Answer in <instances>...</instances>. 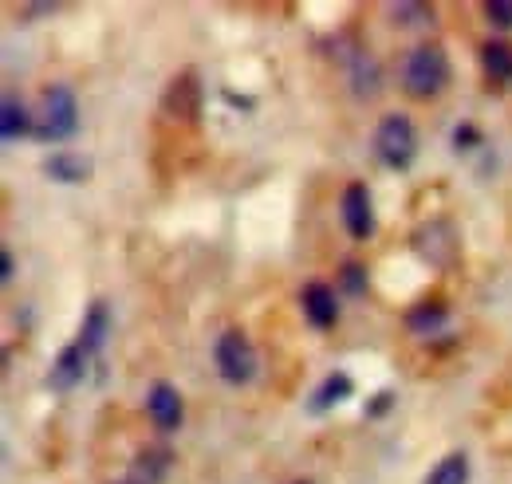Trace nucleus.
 <instances>
[{
    "mask_svg": "<svg viewBox=\"0 0 512 484\" xmlns=\"http://www.w3.org/2000/svg\"><path fill=\"white\" fill-rule=\"evenodd\" d=\"M398 79H402V91H406L410 99H418V103L438 99L449 83L446 48H442V44H418V48H410L406 60H402Z\"/></svg>",
    "mask_w": 512,
    "mask_h": 484,
    "instance_id": "f257e3e1",
    "label": "nucleus"
},
{
    "mask_svg": "<svg viewBox=\"0 0 512 484\" xmlns=\"http://www.w3.org/2000/svg\"><path fill=\"white\" fill-rule=\"evenodd\" d=\"M375 154L386 170H410L414 158H418V130L410 115L394 111V115H383L379 126H375Z\"/></svg>",
    "mask_w": 512,
    "mask_h": 484,
    "instance_id": "f03ea898",
    "label": "nucleus"
},
{
    "mask_svg": "<svg viewBox=\"0 0 512 484\" xmlns=\"http://www.w3.org/2000/svg\"><path fill=\"white\" fill-rule=\"evenodd\" d=\"M213 366L229 386H249L256 378V347L241 327L221 331V339L213 343Z\"/></svg>",
    "mask_w": 512,
    "mask_h": 484,
    "instance_id": "7ed1b4c3",
    "label": "nucleus"
},
{
    "mask_svg": "<svg viewBox=\"0 0 512 484\" xmlns=\"http://www.w3.org/2000/svg\"><path fill=\"white\" fill-rule=\"evenodd\" d=\"M79 130V103H75V91L67 83L48 87L44 95V115L36 119V138L44 142H64Z\"/></svg>",
    "mask_w": 512,
    "mask_h": 484,
    "instance_id": "20e7f679",
    "label": "nucleus"
},
{
    "mask_svg": "<svg viewBox=\"0 0 512 484\" xmlns=\"http://www.w3.org/2000/svg\"><path fill=\"white\" fill-rule=\"evenodd\" d=\"M339 217L351 241H371L375 237V201L367 182H347L339 193Z\"/></svg>",
    "mask_w": 512,
    "mask_h": 484,
    "instance_id": "39448f33",
    "label": "nucleus"
},
{
    "mask_svg": "<svg viewBox=\"0 0 512 484\" xmlns=\"http://www.w3.org/2000/svg\"><path fill=\"white\" fill-rule=\"evenodd\" d=\"M410 244H414V252H418L430 268H453V260H457V233H453V225L442 221V217L418 225Z\"/></svg>",
    "mask_w": 512,
    "mask_h": 484,
    "instance_id": "423d86ee",
    "label": "nucleus"
},
{
    "mask_svg": "<svg viewBox=\"0 0 512 484\" xmlns=\"http://www.w3.org/2000/svg\"><path fill=\"white\" fill-rule=\"evenodd\" d=\"M146 414H150V422H154L158 433H178L182 422H186V402H182L178 386L154 382L150 394H146Z\"/></svg>",
    "mask_w": 512,
    "mask_h": 484,
    "instance_id": "0eeeda50",
    "label": "nucleus"
},
{
    "mask_svg": "<svg viewBox=\"0 0 512 484\" xmlns=\"http://www.w3.org/2000/svg\"><path fill=\"white\" fill-rule=\"evenodd\" d=\"M300 307H304V319L312 323V327H335L339 323V296H335V288L331 284H323V280H312V284H304V292H300Z\"/></svg>",
    "mask_w": 512,
    "mask_h": 484,
    "instance_id": "6e6552de",
    "label": "nucleus"
},
{
    "mask_svg": "<svg viewBox=\"0 0 512 484\" xmlns=\"http://www.w3.org/2000/svg\"><path fill=\"white\" fill-rule=\"evenodd\" d=\"M87 366H91V355L83 351V343H67L64 351H60V359L52 363V374H48V386L64 394V390H71V386H79V382H83Z\"/></svg>",
    "mask_w": 512,
    "mask_h": 484,
    "instance_id": "1a4fd4ad",
    "label": "nucleus"
},
{
    "mask_svg": "<svg viewBox=\"0 0 512 484\" xmlns=\"http://www.w3.org/2000/svg\"><path fill=\"white\" fill-rule=\"evenodd\" d=\"M162 107H166V115H174V119H186V122L197 119V111H201V87H197V79H193L190 71L178 75V79L166 87Z\"/></svg>",
    "mask_w": 512,
    "mask_h": 484,
    "instance_id": "9d476101",
    "label": "nucleus"
},
{
    "mask_svg": "<svg viewBox=\"0 0 512 484\" xmlns=\"http://www.w3.org/2000/svg\"><path fill=\"white\" fill-rule=\"evenodd\" d=\"M107 331H111V307H107V300H95L87 307L83 323H79L75 343H83V351L95 359V355L103 351V343H107Z\"/></svg>",
    "mask_w": 512,
    "mask_h": 484,
    "instance_id": "9b49d317",
    "label": "nucleus"
},
{
    "mask_svg": "<svg viewBox=\"0 0 512 484\" xmlns=\"http://www.w3.org/2000/svg\"><path fill=\"white\" fill-rule=\"evenodd\" d=\"M170 465H174V453L166 445H150V449H142L134 457V469H130V477L123 484H162Z\"/></svg>",
    "mask_w": 512,
    "mask_h": 484,
    "instance_id": "f8f14e48",
    "label": "nucleus"
},
{
    "mask_svg": "<svg viewBox=\"0 0 512 484\" xmlns=\"http://www.w3.org/2000/svg\"><path fill=\"white\" fill-rule=\"evenodd\" d=\"M351 390H355L351 374H347V370H331L320 386H316V394H312L308 410H312V414H327V410H335L339 402H347V398H351Z\"/></svg>",
    "mask_w": 512,
    "mask_h": 484,
    "instance_id": "ddd939ff",
    "label": "nucleus"
},
{
    "mask_svg": "<svg viewBox=\"0 0 512 484\" xmlns=\"http://www.w3.org/2000/svg\"><path fill=\"white\" fill-rule=\"evenodd\" d=\"M481 71L489 83L509 87L512 83V44L509 40H485L481 44Z\"/></svg>",
    "mask_w": 512,
    "mask_h": 484,
    "instance_id": "4468645a",
    "label": "nucleus"
},
{
    "mask_svg": "<svg viewBox=\"0 0 512 484\" xmlns=\"http://www.w3.org/2000/svg\"><path fill=\"white\" fill-rule=\"evenodd\" d=\"M44 174L60 185H79L91 178V162L71 154V150H56L52 158H44Z\"/></svg>",
    "mask_w": 512,
    "mask_h": 484,
    "instance_id": "2eb2a0df",
    "label": "nucleus"
},
{
    "mask_svg": "<svg viewBox=\"0 0 512 484\" xmlns=\"http://www.w3.org/2000/svg\"><path fill=\"white\" fill-rule=\"evenodd\" d=\"M28 134H36V119L28 115V107L16 95H8L4 107H0V138L16 142V138H28Z\"/></svg>",
    "mask_w": 512,
    "mask_h": 484,
    "instance_id": "dca6fc26",
    "label": "nucleus"
},
{
    "mask_svg": "<svg viewBox=\"0 0 512 484\" xmlns=\"http://www.w3.org/2000/svg\"><path fill=\"white\" fill-rule=\"evenodd\" d=\"M446 319H449V307L442 300H422L418 307L406 311V327H410L414 335H434Z\"/></svg>",
    "mask_w": 512,
    "mask_h": 484,
    "instance_id": "f3484780",
    "label": "nucleus"
},
{
    "mask_svg": "<svg viewBox=\"0 0 512 484\" xmlns=\"http://www.w3.org/2000/svg\"><path fill=\"white\" fill-rule=\"evenodd\" d=\"M351 83H355V95H379V63L371 52H355L351 56Z\"/></svg>",
    "mask_w": 512,
    "mask_h": 484,
    "instance_id": "a211bd4d",
    "label": "nucleus"
},
{
    "mask_svg": "<svg viewBox=\"0 0 512 484\" xmlns=\"http://www.w3.org/2000/svg\"><path fill=\"white\" fill-rule=\"evenodd\" d=\"M422 484H469V457L465 453H446Z\"/></svg>",
    "mask_w": 512,
    "mask_h": 484,
    "instance_id": "6ab92c4d",
    "label": "nucleus"
},
{
    "mask_svg": "<svg viewBox=\"0 0 512 484\" xmlns=\"http://www.w3.org/2000/svg\"><path fill=\"white\" fill-rule=\"evenodd\" d=\"M390 16H394L402 28H422V24H430V20H434V8L402 0V4H390Z\"/></svg>",
    "mask_w": 512,
    "mask_h": 484,
    "instance_id": "aec40b11",
    "label": "nucleus"
},
{
    "mask_svg": "<svg viewBox=\"0 0 512 484\" xmlns=\"http://www.w3.org/2000/svg\"><path fill=\"white\" fill-rule=\"evenodd\" d=\"M363 276H367V268H363L359 260H343V264H339V284H343L351 296H363V288H367Z\"/></svg>",
    "mask_w": 512,
    "mask_h": 484,
    "instance_id": "412c9836",
    "label": "nucleus"
},
{
    "mask_svg": "<svg viewBox=\"0 0 512 484\" xmlns=\"http://www.w3.org/2000/svg\"><path fill=\"white\" fill-rule=\"evenodd\" d=\"M481 12H485V20H489V28L512 32V0H489Z\"/></svg>",
    "mask_w": 512,
    "mask_h": 484,
    "instance_id": "4be33fe9",
    "label": "nucleus"
},
{
    "mask_svg": "<svg viewBox=\"0 0 512 484\" xmlns=\"http://www.w3.org/2000/svg\"><path fill=\"white\" fill-rule=\"evenodd\" d=\"M473 146H481L477 126H469V122H465V126H457V130H453V150L461 154V150H473Z\"/></svg>",
    "mask_w": 512,
    "mask_h": 484,
    "instance_id": "5701e85b",
    "label": "nucleus"
},
{
    "mask_svg": "<svg viewBox=\"0 0 512 484\" xmlns=\"http://www.w3.org/2000/svg\"><path fill=\"white\" fill-rule=\"evenodd\" d=\"M386 410H390V390H383V394H375V398H371V410H367V414H371V418H379V414H386Z\"/></svg>",
    "mask_w": 512,
    "mask_h": 484,
    "instance_id": "b1692460",
    "label": "nucleus"
},
{
    "mask_svg": "<svg viewBox=\"0 0 512 484\" xmlns=\"http://www.w3.org/2000/svg\"><path fill=\"white\" fill-rule=\"evenodd\" d=\"M12 272H16V264H12V252H8V248H4V276H0V280H4V284H8V280H12Z\"/></svg>",
    "mask_w": 512,
    "mask_h": 484,
    "instance_id": "393cba45",
    "label": "nucleus"
},
{
    "mask_svg": "<svg viewBox=\"0 0 512 484\" xmlns=\"http://www.w3.org/2000/svg\"><path fill=\"white\" fill-rule=\"evenodd\" d=\"M292 484H312V481H292Z\"/></svg>",
    "mask_w": 512,
    "mask_h": 484,
    "instance_id": "a878e982",
    "label": "nucleus"
}]
</instances>
